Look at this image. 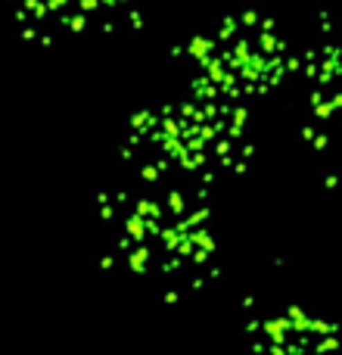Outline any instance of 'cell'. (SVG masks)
Wrapping results in <instances>:
<instances>
[{
	"mask_svg": "<svg viewBox=\"0 0 342 355\" xmlns=\"http://www.w3.org/2000/svg\"><path fill=\"white\" fill-rule=\"evenodd\" d=\"M100 265L162 300L196 296L221 275L212 200L122 175L93 196Z\"/></svg>",
	"mask_w": 342,
	"mask_h": 355,
	"instance_id": "6da1fadb",
	"label": "cell"
},
{
	"mask_svg": "<svg viewBox=\"0 0 342 355\" xmlns=\"http://www.w3.org/2000/svg\"><path fill=\"white\" fill-rule=\"evenodd\" d=\"M302 85V137L318 153L330 144V131L342 110V66L339 47L324 31V37H314L305 50L296 53L293 78Z\"/></svg>",
	"mask_w": 342,
	"mask_h": 355,
	"instance_id": "8992f818",
	"label": "cell"
},
{
	"mask_svg": "<svg viewBox=\"0 0 342 355\" xmlns=\"http://www.w3.org/2000/svg\"><path fill=\"white\" fill-rule=\"evenodd\" d=\"M240 334L249 355H342L339 327L289 300L246 302Z\"/></svg>",
	"mask_w": 342,
	"mask_h": 355,
	"instance_id": "5b68a950",
	"label": "cell"
},
{
	"mask_svg": "<svg viewBox=\"0 0 342 355\" xmlns=\"http://www.w3.org/2000/svg\"><path fill=\"white\" fill-rule=\"evenodd\" d=\"M296 53L283 25L262 10L218 16L174 47L190 94L246 110L289 85Z\"/></svg>",
	"mask_w": 342,
	"mask_h": 355,
	"instance_id": "3957f363",
	"label": "cell"
},
{
	"mask_svg": "<svg viewBox=\"0 0 342 355\" xmlns=\"http://www.w3.org/2000/svg\"><path fill=\"white\" fill-rule=\"evenodd\" d=\"M16 31L28 44L56 47L81 37L134 28L156 0H3Z\"/></svg>",
	"mask_w": 342,
	"mask_h": 355,
	"instance_id": "277c9868",
	"label": "cell"
},
{
	"mask_svg": "<svg viewBox=\"0 0 342 355\" xmlns=\"http://www.w3.org/2000/svg\"><path fill=\"white\" fill-rule=\"evenodd\" d=\"M255 153L249 110L199 94L131 112L118 141V175L171 184L212 200L246 175Z\"/></svg>",
	"mask_w": 342,
	"mask_h": 355,
	"instance_id": "7a4b0ae2",
	"label": "cell"
}]
</instances>
